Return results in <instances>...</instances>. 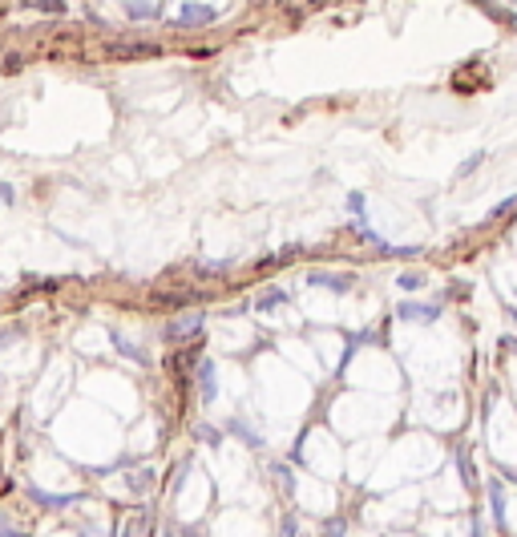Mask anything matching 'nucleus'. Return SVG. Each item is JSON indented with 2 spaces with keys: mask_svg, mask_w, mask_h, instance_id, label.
Returning <instances> with one entry per match:
<instances>
[{
  "mask_svg": "<svg viewBox=\"0 0 517 537\" xmlns=\"http://www.w3.org/2000/svg\"><path fill=\"white\" fill-rule=\"evenodd\" d=\"M202 311H183V316H174L166 324V340L170 344H186V340H194L198 332H202Z\"/></svg>",
  "mask_w": 517,
  "mask_h": 537,
  "instance_id": "f257e3e1",
  "label": "nucleus"
},
{
  "mask_svg": "<svg viewBox=\"0 0 517 537\" xmlns=\"http://www.w3.org/2000/svg\"><path fill=\"white\" fill-rule=\"evenodd\" d=\"M158 45H109V57L118 61H146V57H158Z\"/></svg>",
  "mask_w": 517,
  "mask_h": 537,
  "instance_id": "f03ea898",
  "label": "nucleus"
},
{
  "mask_svg": "<svg viewBox=\"0 0 517 537\" xmlns=\"http://www.w3.org/2000/svg\"><path fill=\"white\" fill-rule=\"evenodd\" d=\"M178 21H183V24H211L214 21V8H206V5H183Z\"/></svg>",
  "mask_w": 517,
  "mask_h": 537,
  "instance_id": "7ed1b4c3",
  "label": "nucleus"
},
{
  "mask_svg": "<svg viewBox=\"0 0 517 537\" xmlns=\"http://www.w3.org/2000/svg\"><path fill=\"white\" fill-rule=\"evenodd\" d=\"M198 388H202V400L211 404L214 400V363L211 360L198 363Z\"/></svg>",
  "mask_w": 517,
  "mask_h": 537,
  "instance_id": "20e7f679",
  "label": "nucleus"
},
{
  "mask_svg": "<svg viewBox=\"0 0 517 537\" xmlns=\"http://www.w3.org/2000/svg\"><path fill=\"white\" fill-rule=\"evenodd\" d=\"M114 344H118V348H122V356H129V360H134V363H150V356H146V352H142V348H137V344H129V340H126V335H122V332H114Z\"/></svg>",
  "mask_w": 517,
  "mask_h": 537,
  "instance_id": "39448f33",
  "label": "nucleus"
},
{
  "mask_svg": "<svg viewBox=\"0 0 517 537\" xmlns=\"http://www.w3.org/2000/svg\"><path fill=\"white\" fill-rule=\"evenodd\" d=\"M29 8H37V13H49V16H65V0H24Z\"/></svg>",
  "mask_w": 517,
  "mask_h": 537,
  "instance_id": "423d86ee",
  "label": "nucleus"
},
{
  "mask_svg": "<svg viewBox=\"0 0 517 537\" xmlns=\"http://www.w3.org/2000/svg\"><path fill=\"white\" fill-rule=\"evenodd\" d=\"M126 8H129V16H158V8L142 5V0H134V5H126Z\"/></svg>",
  "mask_w": 517,
  "mask_h": 537,
  "instance_id": "0eeeda50",
  "label": "nucleus"
},
{
  "mask_svg": "<svg viewBox=\"0 0 517 537\" xmlns=\"http://www.w3.org/2000/svg\"><path fill=\"white\" fill-rule=\"evenodd\" d=\"M0 203H13V186L8 182H0Z\"/></svg>",
  "mask_w": 517,
  "mask_h": 537,
  "instance_id": "6e6552de",
  "label": "nucleus"
},
{
  "mask_svg": "<svg viewBox=\"0 0 517 537\" xmlns=\"http://www.w3.org/2000/svg\"><path fill=\"white\" fill-rule=\"evenodd\" d=\"M16 335H21V332H16V327H13V332H0V348H5V344H13Z\"/></svg>",
  "mask_w": 517,
  "mask_h": 537,
  "instance_id": "1a4fd4ad",
  "label": "nucleus"
}]
</instances>
